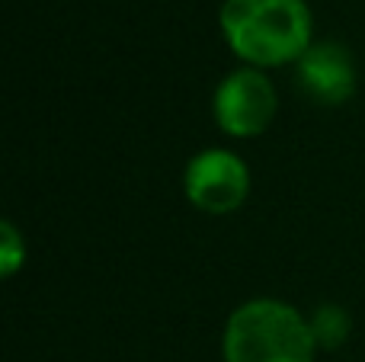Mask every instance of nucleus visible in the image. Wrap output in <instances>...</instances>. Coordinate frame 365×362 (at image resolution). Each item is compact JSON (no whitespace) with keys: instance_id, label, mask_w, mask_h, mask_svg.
<instances>
[{"instance_id":"1","label":"nucleus","mask_w":365,"mask_h":362,"mask_svg":"<svg viewBox=\"0 0 365 362\" xmlns=\"http://www.w3.org/2000/svg\"><path fill=\"white\" fill-rule=\"evenodd\" d=\"M218 26L227 48L259 71L295 64L314 45L308 0H225Z\"/></svg>"},{"instance_id":"2","label":"nucleus","mask_w":365,"mask_h":362,"mask_svg":"<svg viewBox=\"0 0 365 362\" xmlns=\"http://www.w3.org/2000/svg\"><path fill=\"white\" fill-rule=\"evenodd\" d=\"M225 362H314L311 324L295 305L250 299L231 311L221 333Z\"/></svg>"},{"instance_id":"3","label":"nucleus","mask_w":365,"mask_h":362,"mask_svg":"<svg viewBox=\"0 0 365 362\" xmlns=\"http://www.w3.org/2000/svg\"><path fill=\"white\" fill-rule=\"evenodd\" d=\"M215 122L231 138H257L279 113V93L269 74L259 68H237L225 74L212 100Z\"/></svg>"},{"instance_id":"4","label":"nucleus","mask_w":365,"mask_h":362,"mask_svg":"<svg viewBox=\"0 0 365 362\" xmlns=\"http://www.w3.org/2000/svg\"><path fill=\"white\" fill-rule=\"evenodd\" d=\"M182 190L205 215H231L250 196V167L227 148H208L186 164Z\"/></svg>"},{"instance_id":"5","label":"nucleus","mask_w":365,"mask_h":362,"mask_svg":"<svg viewBox=\"0 0 365 362\" xmlns=\"http://www.w3.org/2000/svg\"><path fill=\"white\" fill-rule=\"evenodd\" d=\"M356 61L346 45L314 42L295 61V81L317 106H343L356 93Z\"/></svg>"},{"instance_id":"6","label":"nucleus","mask_w":365,"mask_h":362,"mask_svg":"<svg viewBox=\"0 0 365 362\" xmlns=\"http://www.w3.org/2000/svg\"><path fill=\"white\" fill-rule=\"evenodd\" d=\"M308 324H311V337H314L317 350H340L346 343L349 331H353V318L340 305H317L308 314Z\"/></svg>"},{"instance_id":"7","label":"nucleus","mask_w":365,"mask_h":362,"mask_svg":"<svg viewBox=\"0 0 365 362\" xmlns=\"http://www.w3.org/2000/svg\"><path fill=\"white\" fill-rule=\"evenodd\" d=\"M26 263V241L13 222H0V276L10 279Z\"/></svg>"}]
</instances>
